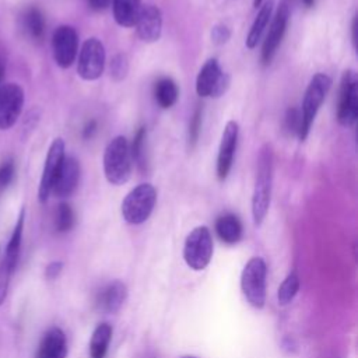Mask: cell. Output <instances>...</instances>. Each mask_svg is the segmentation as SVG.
<instances>
[{
    "label": "cell",
    "mask_w": 358,
    "mask_h": 358,
    "mask_svg": "<svg viewBox=\"0 0 358 358\" xmlns=\"http://www.w3.org/2000/svg\"><path fill=\"white\" fill-rule=\"evenodd\" d=\"M24 24L29 35L35 39H41L45 32V18L38 7H29L24 14Z\"/></svg>",
    "instance_id": "d4e9b609"
},
{
    "label": "cell",
    "mask_w": 358,
    "mask_h": 358,
    "mask_svg": "<svg viewBox=\"0 0 358 358\" xmlns=\"http://www.w3.org/2000/svg\"><path fill=\"white\" fill-rule=\"evenodd\" d=\"M178 94L179 91H178L176 83L172 78L164 77L157 81L154 88V95H155V101L161 108L164 109L171 108L176 102Z\"/></svg>",
    "instance_id": "cb8c5ba5"
},
{
    "label": "cell",
    "mask_w": 358,
    "mask_h": 358,
    "mask_svg": "<svg viewBox=\"0 0 358 358\" xmlns=\"http://www.w3.org/2000/svg\"><path fill=\"white\" fill-rule=\"evenodd\" d=\"M105 69V48L98 38H88L78 55L77 73L85 81L99 78Z\"/></svg>",
    "instance_id": "ba28073f"
},
{
    "label": "cell",
    "mask_w": 358,
    "mask_h": 358,
    "mask_svg": "<svg viewBox=\"0 0 358 358\" xmlns=\"http://www.w3.org/2000/svg\"><path fill=\"white\" fill-rule=\"evenodd\" d=\"M182 358H196V357H190V355H186V357H182Z\"/></svg>",
    "instance_id": "60d3db41"
},
{
    "label": "cell",
    "mask_w": 358,
    "mask_h": 358,
    "mask_svg": "<svg viewBox=\"0 0 358 358\" xmlns=\"http://www.w3.org/2000/svg\"><path fill=\"white\" fill-rule=\"evenodd\" d=\"M273 183V152L268 144L260 148L257 158V171L252 194V217L255 225H260L268 211Z\"/></svg>",
    "instance_id": "6da1fadb"
},
{
    "label": "cell",
    "mask_w": 358,
    "mask_h": 358,
    "mask_svg": "<svg viewBox=\"0 0 358 358\" xmlns=\"http://www.w3.org/2000/svg\"><path fill=\"white\" fill-rule=\"evenodd\" d=\"M200 127H201V108L197 106L193 116H192L190 124H189V144H190V147H193L197 143V138H199V134H200Z\"/></svg>",
    "instance_id": "1f68e13d"
},
{
    "label": "cell",
    "mask_w": 358,
    "mask_h": 358,
    "mask_svg": "<svg viewBox=\"0 0 358 358\" xmlns=\"http://www.w3.org/2000/svg\"><path fill=\"white\" fill-rule=\"evenodd\" d=\"M302 3H303L306 7H312L313 3H315V0H302Z\"/></svg>",
    "instance_id": "74e56055"
},
{
    "label": "cell",
    "mask_w": 358,
    "mask_h": 358,
    "mask_svg": "<svg viewBox=\"0 0 358 358\" xmlns=\"http://www.w3.org/2000/svg\"><path fill=\"white\" fill-rule=\"evenodd\" d=\"M284 127L289 134H296L299 133L301 127V110L296 108H289L285 113V120H284Z\"/></svg>",
    "instance_id": "f546056e"
},
{
    "label": "cell",
    "mask_w": 358,
    "mask_h": 358,
    "mask_svg": "<svg viewBox=\"0 0 358 358\" xmlns=\"http://www.w3.org/2000/svg\"><path fill=\"white\" fill-rule=\"evenodd\" d=\"M63 270V263L62 262H52L50 264L46 266V270H45V274L49 280H53L56 278Z\"/></svg>",
    "instance_id": "e575fe53"
},
{
    "label": "cell",
    "mask_w": 358,
    "mask_h": 358,
    "mask_svg": "<svg viewBox=\"0 0 358 358\" xmlns=\"http://www.w3.org/2000/svg\"><path fill=\"white\" fill-rule=\"evenodd\" d=\"M110 77L115 81H122L129 71V60L124 53H117L112 57L110 62Z\"/></svg>",
    "instance_id": "f1b7e54d"
},
{
    "label": "cell",
    "mask_w": 358,
    "mask_h": 358,
    "mask_svg": "<svg viewBox=\"0 0 358 358\" xmlns=\"http://www.w3.org/2000/svg\"><path fill=\"white\" fill-rule=\"evenodd\" d=\"M96 131V122L95 120H90L83 130V137L84 138H91L92 134Z\"/></svg>",
    "instance_id": "8d00e7d4"
},
{
    "label": "cell",
    "mask_w": 358,
    "mask_h": 358,
    "mask_svg": "<svg viewBox=\"0 0 358 358\" xmlns=\"http://www.w3.org/2000/svg\"><path fill=\"white\" fill-rule=\"evenodd\" d=\"M126 296H127L126 285L122 281L115 280L98 291L95 302L99 310L106 313H116L122 308L123 302L126 301Z\"/></svg>",
    "instance_id": "e0dca14e"
},
{
    "label": "cell",
    "mask_w": 358,
    "mask_h": 358,
    "mask_svg": "<svg viewBox=\"0 0 358 358\" xmlns=\"http://www.w3.org/2000/svg\"><path fill=\"white\" fill-rule=\"evenodd\" d=\"M1 78H3V66L0 64V81H1Z\"/></svg>",
    "instance_id": "ab89813d"
},
{
    "label": "cell",
    "mask_w": 358,
    "mask_h": 358,
    "mask_svg": "<svg viewBox=\"0 0 358 358\" xmlns=\"http://www.w3.org/2000/svg\"><path fill=\"white\" fill-rule=\"evenodd\" d=\"M215 232L222 242L234 245L242 238V224L236 215L222 214L215 221Z\"/></svg>",
    "instance_id": "44dd1931"
},
{
    "label": "cell",
    "mask_w": 358,
    "mask_h": 358,
    "mask_svg": "<svg viewBox=\"0 0 358 358\" xmlns=\"http://www.w3.org/2000/svg\"><path fill=\"white\" fill-rule=\"evenodd\" d=\"M24 222H25V208H21L15 227L13 229L11 238L7 243V249H6V255L3 262L6 263V266L10 268L11 273H14L17 263H18V257H20V252H21V243H22V231H24Z\"/></svg>",
    "instance_id": "d6986e66"
},
{
    "label": "cell",
    "mask_w": 358,
    "mask_h": 358,
    "mask_svg": "<svg viewBox=\"0 0 358 358\" xmlns=\"http://www.w3.org/2000/svg\"><path fill=\"white\" fill-rule=\"evenodd\" d=\"M231 36V31L227 25L224 24H217L213 27L211 29V41L215 43V45H222L225 43Z\"/></svg>",
    "instance_id": "d6a6232c"
},
{
    "label": "cell",
    "mask_w": 358,
    "mask_h": 358,
    "mask_svg": "<svg viewBox=\"0 0 358 358\" xmlns=\"http://www.w3.org/2000/svg\"><path fill=\"white\" fill-rule=\"evenodd\" d=\"M330 87H331V78L324 73L315 74L310 83L308 84V88L305 91L303 101H302V108H301V127L298 133V137L301 141H303L308 137L310 126Z\"/></svg>",
    "instance_id": "3957f363"
},
{
    "label": "cell",
    "mask_w": 358,
    "mask_h": 358,
    "mask_svg": "<svg viewBox=\"0 0 358 358\" xmlns=\"http://www.w3.org/2000/svg\"><path fill=\"white\" fill-rule=\"evenodd\" d=\"M64 157H66L64 141H63V138L57 137L52 141V144L48 150V154H46L41 182H39V187H38V199L41 203H45L49 199V196L52 194V186H53V182L57 176V172L60 169V165H62Z\"/></svg>",
    "instance_id": "7c38bea8"
},
{
    "label": "cell",
    "mask_w": 358,
    "mask_h": 358,
    "mask_svg": "<svg viewBox=\"0 0 358 358\" xmlns=\"http://www.w3.org/2000/svg\"><path fill=\"white\" fill-rule=\"evenodd\" d=\"M74 225V211L69 203L62 201L57 206L56 217H55V227L57 232H69Z\"/></svg>",
    "instance_id": "83f0119b"
},
{
    "label": "cell",
    "mask_w": 358,
    "mask_h": 358,
    "mask_svg": "<svg viewBox=\"0 0 358 358\" xmlns=\"http://www.w3.org/2000/svg\"><path fill=\"white\" fill-rule=\"evenodd\" d=\"M110 1H112V0H87L90 8L94 10V11L105 10V8L110 4Z\"/></svg>",
    "instance_id": "d590c367"
},
{
    "label": "cell",
    "mask_w": 358,
    "mask_h": 358,
    "mask_svg": "<svg viewBox=\"0 0 358 358\" xmlns=\"http://www.w3.org/2000/svg\"><path fill=\"white\" fill-rule=\"evenodd\" d=\"M229 87V76L224 73L217 59H208L196 78V92L201 98H220Z\"/></svg>",
    "instance_id": "52a82bcc"
},
{
    "label": "cell",
    "mask_w": 358,
    "mask_h": 358,
    "mask_svg": "<svg viewBox=\"0 0 358 358\" xmlns=\"http://www.w3.org/2000/svg\"><path fill=\"white\" fill-rule=\"evenodd\" d=\"M11 274H13V273H11L10 268L6 266V263L1 262V263H0V305H1V303L4 302V299H6Z\"/></svg>",
    "instance_id": "836d02e7"
},
{
    "label": "cell",
    "mask_w": 358,
    "mask_h": 358,
    "mask_svg": "<svg viewBox=\"0 0 358 358\" xmlns=\"http://www.w3.org/2000/svg\"><path fill=\"white\" fill-rule=\"evenodd\" d=\"M262 3H263V0H253V6L255 7H259Z\"/></svg>",
    "instance_id": "f35d334b"
},
{
    "label": "cell",
    "mask_w": 358,
    "mask_h": 358,
    "mask_svg": "<svg viewBox=\"0 0 358 358\" xmlns=\"http://www.w3.org/2000/svg\"><path fill=\"white\" fill-rule=\"evenodd\" d=\"M15 175V165L13 161H4L0 164V192L6 190L13 182Z\"/></svg>",
    "instance_id": "4dcf8cb0"
},
{
    "label": "cell",
    "mask_w": 358,
    "mask_h": 358,
    "mask_svg": "<svg viewBox=\"0 0 358 358\" xmlns=\"http://www.w3.org/2000/svg\"><path fill=\"white\" fill-rule=\"evenodd\" d=\"M145 138H147V130L144 126H141L134 134V138L130 147L131 161L136 162L140 171H144L145 168Z\"/></svg>",
    "instance_id": "4316f807"
},
{
    "label": "cell",
    "mask_w": 358,
    "mask_h": 358,
    "mask_svg": "<svg viewBox=\"0 0 358 358\" xmlns=\"http://www.w3.org/2000/svg\"><path fill=\"white\" fill-rule=\"evenodd\" d=\"M238 131L239 127L235 120H229L224 127L217 157V176L220 180H225L231 171L238 143Z\"/></svg>",
    "instance_id": "5bb4252c"
},
{
    "label": "cell",
    "mask_w": 358,
    "mask_h": 358,
    "mask_svg": "<svg viewBox=\"0 0 358 358\" xmlns=\"http://www.w3.org/2000/svg\"><path fill=\"white\" fill-rule=\"evenodd\" d=\"M66 334L59 327H50L42 337L36 358H66Z\"/></svg>",
    "instance_id": "ac0fdd59"
},
{
    "label": "cell",
    "mask_w": 358,
    "mask_h": 358,
    "mask_svg": "<svg viewBox=\"0 0 358 358\" xmlns=\"http://www.w3.org/2000/svg\"><path fill=\"white\" fill-rule=\"evenodd\" d=\"M299 289V277L296 273H289L277 291V299L280 305H288L295 298Z\"/></svg>",
    "instance_id": "484cf974"
},
{
    "label": "cell",
    "mask_w": 358,
    "mask_h": 358,
    "mask_svg": "<svg viewBox=\"0 0 358 358\" xmlns=\"http://www.w3.org/2000/svg\"><path fill=\"white\" fill-rule=\"evenodd\" d=\"M24 106V90L17 83L0 87V130L11 129L20 117Z\"/></svg>",
    "instance_id": "8fae6325"
},
{
    "label": "cell",
    "mask_w": 358,
    "mask_h": 358,
    "mask_svg": "<svg viewBox=\"0 0 358 358\" xmlns=\"http://www.w3.org/2000/svg\"><path fill=\"white\" fill-rule=\"evenodd\" d=\"M358 117V81L352 70L344 71L340 84L337 120L341 126H354Z\"/></svg>",
    "instance_id": "9c48e42d"
},
{
    "label": "cell",
    "mask_w": 358,
    "mask_h": 358,
    "mask_svg": "<svg viewBox=\"0 0 358 358\" xmlns=\"http://www.w3.org/2000/svg\"><path fill=\"white\" fill-rule=\"evenodd\" d=\"M138 38L143 42L151 43L159 39L162 31V14L154 4H145L141 7L137 21L134 24Z\"/></svg>",
    "instance_id": "2e32d148"
},
{
    "label": "cell",
    "mask_w": 358,
    "mask_h": 358,
    "mask_svg": "<svg viewBox=\"0 0 358 358\" xmlns=\"http://www.w3.org/2000/svg\"><path fill=\"white\" fill-rule=\"evenodd\" d=\"M80 162L74 157H64L57 176L52 186V194L59 199H66L74 193L80 182Z\"/></svg>",
    "instance_id": "9a60e30c"
},
{
    "label": "cell",
    "mask_w": 358,
    "mask_h": 358,
    "mask_svg": "<svg viewBox=\"0 0 358 358\" xmlns=\"http://www.w3.org/2000/svg\"><path fill=\"white\" fill-rule=\"evenodd\" d=\"M103 173L110 185H124L131 175L130 145L124 136L113 137L103 152Z\"/></svg>",
    "instance_id": "7a4b0ae2"
},
{
    "label": "cell",
    "mask_w": 358,
    "mask_h": 358,
    "mask_svg": "<svg viewBox=\"0 0 358 358\" xmlns=\"http://www.w3.org/2000/svg\"><path fill=\"white\" fill-rule=\"evenodd\" d=\"M112 11L116 24L124 28L134 27L141 10V0H112Z\"/></svg>",
    "instance_id": "ffe728a7"
},
{
    "label": "cell",
    "mask_w": 358,
    "mask_h": 358,
    "mask_svg": "<svg viewBox=\"0 0 358 358\" xmlns=\"http://www.w3.org/2000/svg\"><path fill=\"white\" fill-rule=\"evenodd\" d=\"M288 17H289L288 6H287V3H281L277 8L275 15L273 17V21L270 24L268 32H267L264 43H263V49H262L263 64H268L271 62V59L274 57L275 50H277L278 45L281 43L282 36L285 34Z\"/></svg>",
    "instance_id": "4fadbf2b"
},
{
    "label": "cell",
    "mask_w": 358,
    "mask_h": 358,
    "mask_svg": "<svg viewBox=\"0 0 358 358\" xmlns=\"http://www.w3.org/2000/svg\"><path fill=\"white\" fill-rule=\"evenodd\" d=\"M271 13H273V1L268 0L266 3H263V6H260V10L249 29V34L246 36V48L249 49H255L259 43V41L262 39L264 29L267 28L270 20H271Z\"/></svg>",
    "instance_id": "7402d4cb"
},
{
    "label": "cell",
    "mask_w": 358,
    "mask_h": 358,
    "mask_svg": "<svg viewBox=\"0 0 358 358\" xmlns=\"http://www.w3.org/2000/svg\"><path fill=\"white\" fill-rule=\"evenodd\" d=\"M77 49L78 35L76 29L70 25L57 27L52 35V52L56 64L62 69L70 67L77 57Z\"/></svg>",
    "instance_id": "30bf717a"
},
{
    "label": "cell",
    "mask_w": 358,
    "mask_h": 358,
    "mask_svg": "<svg viewBox=\"0 0 358 358\" xmlns=\"http://www.w3.org/2000/svg\"><path fill=\"white\" fill-rule=\"evenodd\" d=\"M157 201V190L150 183H141L131 189L122 201V215L126 222L138 225L148 220Z\"/></svg>",
    "instance_id": "277c9868"
},
{
    "label": "cell",
    "mask_w": 358,
    "mask_h": 358,
    "mask_svg": "<svg viewBox=\"0 0 358 358\" xmlns=\"http://www.w3.org/2000/svg\"><path fill=\"white\" fill-rule=\"evenodd\" d=\"M112 337V326L101 323L95 327L90 340V358H105Z\"/></svg>",
    "instance_id": "603a6c76"
},
{
    "label": "cell",
    "mask_w": 358,
    "mask_h": 358,
    "mask_svg": "<svg viewBox=\"0 0 358 358\" xmlns=\"http://www.w3.org/2000/svg\"><path fill=\"white\" fill-rule=\"evenodd\" d=\"M213 257V238L210 229L204 225L196 227L185 241L183 259L186 264L200 271L206 268Z\"/></svg>",
    "instance_id": "8992f818"
},
{
    "label": "cell",
    "mask_w": 358,
    "mask_h": 358,
    "mask_svg": "<svg viewBox=\"0 0 358 358\" xmlns=\"http://www.w3.org/2000/svg\"><path fill=\"white\" fill-rule=\"evenodd\" d=\"M266 273L267 267L262 257H252L241 274V288L248 302L262 309L266 303Z\"/></svg>",
    "instance_id": "5b68a950"
}]
</instances>
